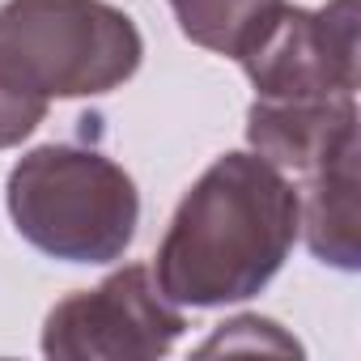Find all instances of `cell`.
<instances>
[{
  "label": "cell",
  "instance_id": "obj_1",
  "mask_svg": "<svg viewBox=\"0 0 361 361\" xmlns=\"http://www.w3.org/2000/svg\"><path fill=\"white\" fill-rule=\"evenodd\" d=\"M302 230L298 188L259 153L217 157L178 200L153 259L174 306H230L268 289Z\"/></svg>",
  "mask_w": 361,
  "mask_h": 361
},
{
  "label": "cell",
  "instance_id": "obj_2",
  "mask_svg": "<svg viewBox=\"0 0 361 361\" xmlns=\"http://www.w3.org/2000/svg\"><path fill=\"white\" fill-rule=\"evenodd\" d=\"M5 204L18 234L64 264H111L136 238L132 174L98 149L39 145L9 170Z\"/></svg>",
  "mask_w": 361,
  "mask_h": 361
},
{
  "label": "cell",
  "instance_id": "obj_3",
  "mask_svg": "<svg viewBox=\"0 0 361 361\" xmlns=\"http://www.w3.org/2000/svg\"><path fill=\"white\" fill-rule=\"evenodd\" d=\"M145 39L106 0H5L0 77L39 98H98L136 77Z\"/></svg>",
  "mask_w": 361,
  "mask_h": 361
},
{
  "label": "cell",
  "instance_id": "obj_4",
  "mask_svg": "<svg viewBox=\"0 0 361 361\" xmlns=\"http://www.w3.org/2000/svg\"><path fill=\"white\" fill-rule=\"evenodd\" d=\"M357 0H331L323 9L281 0L238 51V64L264 102L357 98Z\"/></svg>",
  "mask_w": 361,
  "mask_h": 361
},
{
  "label": "cell",
  "instance_id": "obj_5",
  "mask_svg": "<svg viewBox=\"0 0 361 361\" xmlns=\"http://www.w3.org/2000/svg\"><path fill=\"white\" fill-rule=\"evenodd\" d=\"M188 319L157 289L145 264L111 272L98 289H77L51 306L43 353L51 361H153L174 348Z\"/></svg>",
  "mask_w": 361,
  "mask_h": 361
},
{
  "label": "cell",
  "instance_id": "obj_6",
  "mask_svg": "<svg viewBox=\"0 0 361 361\" xmlns=\"http://www.w3.org/2000/svg\"><path fill=\"white\" fill-rule=\"evenodd\" d=\"M247 140L276 170L310 178L336 166L340 157L357 153V98H327V102L255 98L247 111Z\"/></svg>",
  "mask_w": 361,
  "mask_h": 361
},
{
  "label": "cell",
  "instance_id": "obj_7",
  "mask_svg": "<svg viewBox=\"0 0 361 361\" xmlns=\"http://www.w3.org/2000/svg\"><path fill=\"white\" fill-rule=\"evenodd\" d=\"M298 200H302V230H306L310 255L340 272H357V264H361V251H357V153L310 174Z\"/></svg>",
  "mask_w": 361,
  "mask_h": 361
},
{
  "label": "cell",
  "instance_id": "obj_8",
  "mask_svg": "<svg viewBox=\"0 0 361 361\" xmlns=\"http://www.w3.org/2000/svg\"><path fill=\"white\" fill-rule=\"evenodd\" d=\"M281 5V0H170V9L196 47L238 60L247 39L259 30V22Z\"/></svg>",
  "mask_w": 361,
  "mask_h": 361
},
{
  "label": "cell",
  "instance_id": "obj_9",
  "mask_svg": "<svg viewBox=\"0 0 361 361\" xmlns=\"http://www.w3.org/2000/svg\"><path fill=\"white\" fill-rule=\"evenodd\" d=\"M230 353V348H272V353H302L298 340H289L281 331V323L259 319V314H238L230 323H221V331L200 348V353Z\"/></svg>",
  "mask_w": 361,
  "mask_h": 361
},
{
  "label": "cell",
  "instance_id": "obj_10",
  "mask_svg": "<svg viewBox=\"0 0 361 361\" xmlns=\"http://www.w3.org/2000/svg\"><path fill=\"white\" fill-rule=\"evenodd\" d=\"M43 119H47V98L13 85L9 77H0V149L22 145Z\"/></svg>",
  "mask_w": 361,
  "mask_h": 361
}]
</instances>
